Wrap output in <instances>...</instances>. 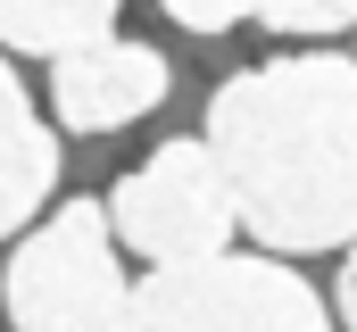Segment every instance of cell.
Returning a JSON list of instances; mask_svg holds the SVG:
<instances>
[{
  "label": "cell",
  "instance_id": "ba28073f",
  "mask_svg": "<svg viewBox=\"0 0 357 332\" xmlns=\"http://www.w3.org/2000/svg\"><path fill=\"white\" fill-rule=\"evenodd\" d=\"M250 17H266L274 33H341L357 25V0H250Z\"/></svg>",
  "mask_w": 357,
  "mask_h": 332
},
{
  "label": "cell",
  "instance_id": "30bf717a",
  "mask_svg": "<svg viewBox=\"0 0 357 332\" xmlns=\"http://www.w3.org/2000/svg\"><path fill=\"white\" fill-rule=\"evenodd\" d=\"M341 249H349V266H341V324L357 332V233H349Z\"/></svg>",
  "mask_w": 357,
  "mask_h": 332
},
{
  "label": "cell",
  "instance_id": "277c9868",
  "mask_svg": "<svg viewBox=\"0 0 357 332\" xmlns=\"http://www.w3.org/2000/svg\"><path fill=\"white\" fill-rule=\"evenodd\" d=\"M100 208H108V233L133 249V257H150V266L216 257V249H233V233H241L208 142H158L133 174H116V191Z\"/></svg>",
  "mask_w": 357,
  "mask_h": 332
},
{
  "label": "cell",
  "instance_id": "8992f818",
  "mask_svg": "<svg viewBox=\"0 0 357 332\" xmlns=\"http://www.w3.org/2000/svg\"><path fill=\"white\" fill-rule=\"evenodd\" d=\"M59 191V133L33 116L17 67L0 59V241L25 233L42 216V199Z\"/></svg>",
  "mask_w": 357,
  "mask_h": 332
},
{
  "label": "cell",
  "instance_id": "3957f363",
  "mask_svg": "<svg viewBox=\"0 0 357 332\" xmlns=\"http://www.w3.org/2000/svg\"><path fill=\"white\" fill-rule=\"evenodd\" d=\"M125 266L100 199H67L59 216H42L8 274H0V308L17 332H125Z\"/></svg>",
  "mask_w": 357,
  "mask_h": 332
},
{
  "label": "cell",
  "instance_id": "9c48e42d",
  "mask_svg": "<svg viewBox=\"0 0 357 332\" xmlns=\"http://www.w3.org/2000/svg\"><path fill=\"white\" fill-rule=\"evenodd\" d=\"M167 17H175L183 33H233L241 17H250V0H158Z\"/></svg>",
  "mask_w": 357,
  "mask_h": 332
},
{
  "label": "cell",
  "instance_id": "5b68a950",
  "mask_svg": "<svg viewBox=\"0 0 357 332\" xmlns=\"http://www.w3.org/2000/svg\"><path fill=\"white\" fill-rule=\"evenodd\" d=\"M167 59L150 42H125V33H91L75 50L50 59V116L67 133H116L133 116H150L167 100Z\"/></svg>",
  "mask_w": 357,
  "mask_h": 332
},
{
  "label": "cell",
  "instance_id": "52a82bcc",
  "mask_svg": "<svg viewBox=\"0 0 357 332\" xmlns=\"http://www.w3.org/2000/svg\"><path fill=\"white\" fill-rule=\"evenodd\" d=\"M116 8L125 0H0V50L59 59L91 33H116Z\"/></svg>",
  "mask_w": 357,
  "mask_h": 332
},
{
  "label": "cell",
  "instance_id": "6da1fadb",
  "mask_svg": "<svg viewBox=\"0 0 357 332\" xmlns=\"http://www.w3.org/2000/svg\"><path fill=\"white\" fill-rule=\"evenodd\" d=\"M199 142L258 249L307 257L357 233V59L307 50L241 67L216 83Z\"/></svg>",
  "mask_w": 357,
  "mask_h": 332
},
{
  "label": "cell",
  "instance_id": "7a4b0ae2",
  "mask_svg": "<svg viewBox=\"0 0 357 332\" xmlns=\"http://www.w3.org/2000/svg\"><path fill=\"white\" fill-rule=\"evenodd\" d=\"M125 332H333V308L274 257H191V266H150L125 291Z\"/></svg>",
  "mask_w": 357,
  "mask_h": 332
}]
</instances>
